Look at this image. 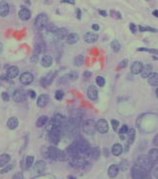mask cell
<instances>
[{
  "mask_svg": "<svg viewBox=\"0 0 158 179\" xmlns=\"http://www.w3.org/2000/svg\"><path fill=\"white\" fill-rule=\"evenodd\" d=\"M45 167H46V165H45V162H43V160H37L34 165V170L38 173L43 172V171L45 170Z\"/></svg>",
  "mask_w": 158,
  "mask_h": 179,
  "instance_id": "19",
  "label": "cell"
},
{
  "mask_svg": "<svg viewBox=\"0 0 158 179\" xmlns=\"http://www.w3.org/2000/svg\"><path fill=\"white\" fill-rule=\"evenodd\" d=\"M99 13H100V15H102L103 17H106V16H107V13L105 12V11H103V10H102V11H101V10H100Z\"/></svg>",
  "mask_w": 158,
  "mask_h": 179,
  "instance_id": "57",
  "label": "cell"
},
{
  "mask_svg": "<svg viewBox=\"0 0 158 179\" xmlns=\"http://www.w3.org/2000/svg\"><path fill=\"white\" fill-rule=\"evenodd\" d=\"M136 164H139V166H142L145 169L147 170V168H149L150 165H151V162L149 160V159L147 156H139V159H138V163Z\"/></svg>",
  "mask_w": 158,
  "mask_h": 179,
  "instance_id": "10",
  "label": "cell"
},
{
  "mask_svg": "<svg viewBox=\"0 0 158 179\" xmlns=\"http://www.w3.org/2000/svg\"><path fill=\"white\" fill-rule=\"evenodd\" d=\"M152 72V65L151 64H146L143 66L142 71V78H148V76Z\"/></svg>",
  "mask_w": 158,
  "mask_h": 179,
  "instance_id": "22",
  "label": "cell"
},
{
  "mask_svg": "<svg viewBox=\"0 0 158 179\" xmlns=\"http://www.w3.org/2000/svg\"><path fill=\"white\" fill-rule=\"evenodd\" d=\"M110 46H111V48L113 49V51H115V52H118L121 49V44H120V42L117 41V39L112 41L111 44H110Z\"/></svg>",
  "mask_w": 158,
  "mask_h": 179,
  "instance_id": "31",
  "label": "cell"
},
{
  "mask_svg": "<svg viewBox=\"0 0 158 179\" xmlns=\"http://www.w3.org/2000/svg\"><path fill=\"white\" fill-rule=\"evenodd\" d=\"M143 68V64L140 61H135L131 65V72L135 75H138L139 73H142Z\"/></svg>",
  "mask_w": 158,
  "mask_h": 179,
  "instance_id": "11",
  "label": "cell"
},
{
  "mask_svg": "<svg viewBox=\"0 0 158 179\" xmlns=\"http://www.w3.org/2000/svg\"><path fill=\"white\" fill-rule=\"evenodd\" d=\"M2 50H3V44L1 41H0V53L2 52Z\"/></svg>",
  "mask_w": 158,
  "mask_h": 179,
  "instance_id": "60",
  "label": "cell"
},
{
  "mask_svg": "<svg viewBox=\"0 0 158 179\" xmlns=\"http://www.w3.org/2000/svg\"><path fill=\"white\" fill-rule=\"evenodd\" d=\"M111 124H112V127H113V130L117 131L119 128V121L113 119V120H111Z\"/></svg>",
  "mask_w": 158,
  "mask_h": 179,
  "instance_id": "43",
  "label": "cell"
},
{
  "mask_svg": "<svg viewBox=\"0 0 158 179\" xmlns=\"http://www.w3.org/2000/svg\"><path fill=\"white\" fill-rule=\"evenodd\" d=\"M1 98H2V99L4 102H8L9 101V95L7 94L6 92H3L2 94H1Z\"/></svg>",
  "mask_w": 158,
  "mask_h": 179,
  "instance_id": "46",
  "label": "cell"
},
{
  "mask_svg": "<svg viewBox=\"0 0 158 179\" xmlns=\"http://www.w3.org/2000/svg\"><path fill=\"white\" fill-rule=\"evenodd\" d=\"M157 139H158V136L156 135L155 137H154V141H153V145L157 147Z\"/></svg>",
  "mask_w": 158,
  "mask_h": 179,
  "instance_id": "56",
  "label": "cell"
},
{
  "mask_svg": "<svg viewBox=\"0 0 158 179\" xmlns=\"http://www.w3.org/2000/svg\"><path fill=\"white\" fill-rule=\"evenodd\" d=\"M63 3H70V4H75V1H73V0H70V1H66V0H64V1H62Z\"/></svg>",
  "mask_w": 158,
  "mask_h": 179,
  "instance_id": "58",
  "label": "cell"
},
{
  "mask_svg": "<svg viewBox=\"0 0 158 179\" xmlns=\"http://www.w3.org/2000/svg\"><path fill=\"white\" fill-rule=\"evenodd\" d=\"M48 102H49V96L47 95H40L37 101V105L38 107H44L46 106Z\"/></svg>",
  "mask_w": 158,
  "mask_h": 179,
  "instance_id": "15",
  "label": "cell"
},
{
  "mask_svg": "<svg viewBox=\"0 0 158 179\" xmlns=\"http://www.w3.org/2000/svg\"><path fill=\"white\" fill-rule=\"evenodd\" d=\"M123 153V146L121 144H115L112 147V153L114 156H120Z\"/></svg>",
  "mask_w": 158,
  "mask_h": 179,
  "instance_id": "28",
  "label": "cell"
},
{
  "mask_svg": "<svg viewBox=\"0 0 158 179\" xmlns=\"http://www.w3.org/2000/svg\"><path fill=\"white\" fill-rule=\"evenodd\" d=\"M34 156H27V159H26V165L28 168H30L33 166V164H34Z\"/></svg>",
  "mask_w": 158,
  "mask_h": 179,
  "instance_id": "36",
  "label": "cell"
},
{
  "mask_svg": "<svg viewBox=\"0 0 158 179\" xmlns=\"http://www.w3.org/2000/svg\"><path fill=\"white\" fill-rule=\"evenodd\" d=\"M119 173V167L117 164H112L108 168V176L110 178H115Z\"/></svg>",
  "mask_w": 158,
  "mask_h": 179,
  "instance_id": "18",
  "label": "cell"
},
{
  "mask_svg": "<svg viewBox=\"0 0 158 179\" xmlns=\"http://www.w3.org/2000/svg\"><path fill=\"white\" fill-rule=\"evenodd\" d=\"M10 159H11V156L8 153H3V155L0 156V167L6 166L9 163Z\"/></svg>",
  "mask_w": 158,
  "mask_h": 179,
  "instance_id": "23",
  "label": "cell"
},
{
  "mask_svg": "<svg viewBox=\"0 0 158 179\" xmlns=\"http://www.w3.org/2000/svg\"><path fill=\"white\" fill-rule=\"evenodd\" d=\"M71 165L75 168H83L86 166V162L85 159L83 157H79V156H75V157H71Z\"/></svg>",
  "mask_w": 158,
  "mask_h": 179,
  "instance_id": "7",
  "label": "cell"
},
{
  "mask_svg": "<svg viewBox=\"0 0 158 179\" xmlns=\"http://www.w3.org/2000/svg\"><path fill=\"white\" fill-rule=\"evenodd\" d=\"M97 38L98 35L95 33H93V32H89V33L85 34V35H83V39L87 44H93V42L97 41Z\"/></svg>",
  "mask_w": 158,
  "mask_h": 179,
  "instance_id": "13",
  "label": "cell"
},
{
  "mask_svg": "<svg viewBox=\"0 0 158 179\" xmlns=\"http://www.w3.org/2000/svg\"><path fill=\"white\" fill-rule=\"evenodd\" d=\"M13 179H24V175H23L22 172H18V173H16L15 175H14Z\"/></svg>",
  "mask_w": 158,
  "mask_h": 179,
  "instance_id": "48",
  "label": "cell"
},
{
  "mask_svg": "<svg viewBox=\"0 0 158 179\" xmlns=\"http://www.w3.org/2000/svg\"><path fill=\"white\" fill-rule=\"evenodd\" d=\"M127 64H128V60H127V59H124V60H123V61L120 63V65H119V66H120L121 68H123V67H126V66H127Z\"/></svg>",
  "mask_w": 158,
  "mask_h": 179,
  "instance_id": "50",
  "label": "cell"
},
{
  "mask_svg": "<svg viewBox=\"0 0 158 179\" xmlns=\"http://www.w3.org/2000/svg\"><path fill=\"white\" fill-rule=\"evenodd\" d=\"M91 28H92V30H94V31H99V26L96 25V24H93Z\"/></svg>",
  "mask_w": 158,
  "mask_h": 179,
  "instance_id": "54",
  "label": "cell"
},
{
  "mask_svg": "<svg viewBox=\"0 0 158 179\" xmlns=\"http://www.w3.org/2000/svg\"><path fill=\"white\" fill-rule=\"evenodd\" d=\"M19 75V68L17 66H11L7 70L6 76L8 79H14Z\"/></svg>",
  "mask_w": 158,
  "mask_h": 179,
  "instance_id": "14",
  "label": "cell"
},
{
  "mask_svg": "<svg viewBox=\"0 0 158 179\" xmlns=\"http://www.w3.org/2000/svg\"><path fill=\"white\" fill-rule=\"evenodd\" d=\"M20 82L23 85H30L31 83H33L34 82V75L30 72H25L21 75Z\"/></svg>",
  "mask_w": 158,
  "mask_h": 179,
  "instance_id": "8",
  "label": "cell"
},
{
  "mask_svg": "<svg viewBox=\"0 0 158 179\" xmlns=\"http://www.w3.org/2000/svg\"><path fill=\"white\" fill-rule=\"evenodd\" d=\"M69 79L70 80H72V81H74V80H76L77 78H78V73L76 72V71H72V72H70L69 73Z\"/></svg>",
  "mask_w": 158,
  "mask_h": 179,
  "instance_id": "42",
  "label": "cell"
},
{
  "mask_svg": "<svg viewBox=\"0 0 158 179\" xmlns=\"http://www.w3.org/2000/svg\"><path fill=\"white\" fill-rule=\"evenodd\" d=\"M129 131V128L128 126H126V125H123V126L120 128V130H119V134L120 135H126L128 133Z\"/></svg>",
  "mask_w": 158,
  "mask_h": 179,
  "instance_id": "41",
  "label": "cell"
},
{
  "mask_svg": "<svg viewBox=\"0 0 158 179\" xmlns=\"http://www.w3.org/2000/svg\"><path fill=\"white\" fill-rule=\"evenodd\" d=\"M67 42L69 44H75L79 41V35L76 33H72L67 35Z\"/></svg>",
  "mask_w": 158,
  "mask_h": 179,
  "instance_id": "25",
  "label": "cell"
},
{
  "mask_svg": "<svg viewBox=\"0 0 158 179\" xmlns=\"http://www.w3.org/2000/svg\"><path fill=\"white\" fill-rule=\"evenodd\" d=\"M128 140H129V143L130 144H132V143H134L135 141V138H136V130L135 129H130V130L128 131Z\"/></svg>",
  "mask_w": 158,
  "mask_h": 179,
  "instance_id": "32",
  "label": "cell"
},
{
  "mask_svg": "<svg viewBox=\"0 0 158 179\" xmlns=\"http://www.w3.org/2000/svg\"><path fill=\"white\" fill-rule=\"evenodd\" d=\"M118 167H119V169H121L122 171H126V170L128 169V167H129V162H128L127 159L121 160V162L118 165Z\"/></svg>",
  "mask_w": 158,
  "mask_h": 179,
  "instance_id": "34",
  "label": "cell"
},
{
  "mask_svg": "<svg viewBox=\"0 0 158 179\" xmlns=\"http://www.w3.org/2000/svg\"><path fill=\"white\" fill-rule=\"evenodd\" d=\"M111 14L110 15L113 17V18H115V19H121V15H120V13L119 12H117V11H114V10H112V11L110 12Z\"/></svg>",
  "mask_w": 158,
  "mask_h": 179,
  "instance_id": "44",
  "label": "cell"
},
{
  "mask_svg": "<svg viewBox=\"0 0 158 179\" xmlns=\"http://www.w3.org/2000/svg\"><path fill=\"white\" fill-rule=\"evenodd\" d=\"M83 130L87 135H92L96 131V122L92 119L86 120L83 124Z\"/></svg>",
  "mask_w": 158,
  "mask_h": 179,
  "instance_id": "3",
  "label": "cell"
},
{
  "mask_svg": "<svg viewBox=\"0 0 158 179\" xmlns=\"http://www.w3.org/2000/svg\"><path fill=\"white\" fill-rule=\"evenodd\" d=\"M157 170H158V168H157V167L153 170V171H154V172H153V175H154V177H155L156 179H157Z\"/></svg>",
  "mask_w": 158,
  "mask_h": 179,
  "instance_id": "59",
  "label": "cell"
},
{
  "mask_svg": "<svg viewBox=\"0 0 158 179\" xmlns=\"http://www.w3.org/2000/svg\"><path fill=\"white\" fill-rule=\"evenodd\" d=\"M13 99L16 102H21L26 101V94L25 92L21 91V90H16L13 94Z\"/></svg>",
  "mask_w": 158,
  "mask_h": 179,
  "instance_id": "12",
  "label": "cell"
},
{
  "mask_svg": "<svg viewBox=\"0 0 158 179\" xmlns=\"http://www.w3.org/2000/svg\"><path fill=\"white\" fill-rule=\"evenodd\" d=\"M83 77H85V80H89L91 77V73L89 71H86V72L83 73Z\"/></svg>",
  "mask_w": 158,
  "mask_h": 179,
  "instance_id": "49",
  "label": "cell"
},
{
  "mask_svg": "<svg viewBox=\"0 0 158 179\" xmlns=\"http://www.w3.org/2000/svg\"><path fill=\"white\" fill-rule=\"evenodd\" d=\"M69 179H76L74 176H69Z\"/></svg>",
  "mask_w": 158,
  "mask_h": 179,
  "instance_id": "62",
  "label": "cell"
},
{
  "mask_svg": "<svg viewBox=\"0 0 158 179\" xmlns=\"http://www.w3.org/2000/svg\"><path fill=\"white\" fill-rule=\"evenodd\" d=\"M45 29H46V31L48 32H52V33H55L56 31H57V28L54 24H51V23H47L46 26H45Z\"/></svg>",
  "mask_w": 158,
  "mask_h": 179,
  "instance_id": "37",
  "label": "cell"
},
{
  "mask_svg": "<svg viewBox=\"0 0 158 179\" xmlns=\"http://www.w3.org/2000/svg\"><path fill=\"white\" fill-rule=\"evenodd\" d=\"M130 28H131V32H132V33H136V25L135 24H131V25H130Z\"/></svg>",
  "mask_w": 158,
  "mask_h": 179,
  "instance_id": "52",
  "label": "cell"
},
{
  "mask_svg": "<svg viewBox=\"0 0 158 179\" xmlns=\"http://www.w3.org/2000/svg\"><path fill=\"white\" fill-rule=\"evenodd\" d=\"M148 84L151 86H157L158 85V74L157 73H151L148 76Z\"/></svg>",
  "mask_w": 158,
  "mask_h": 179,
  "instance_id": "27",
  "label": "cell"
},
{
  "mask_svg": "<svg viewBox=\"0 0 158 179\" xmlns=\"http://www.w3.org/2000/svg\"><path fill=\"white\" fill-rule=\"evenodd\" d=\"M96 130L101 134H106L109 131V125L105 119H99L96 122Z\"/></svg>",
  "mask_w": 158,
  "mask_h": 179,
  "instance_id": "6",
  "label": "cell"
},
{
  "mask_svg": "<svg viewBox=\"0 0 158 179\" xmlns=\"http://www.w3.org/2000/svg\"><path fill=\"white\" fill-rule=\"evenodd\" d=\"M48 17L46 14L41 13L38 16H37L36 21H34V26L37 29V30H43L46 26V24L48 23Z\"/></svg>",
  "mask_w": 158,
  "mask_h": 179,
  "instance_id": "4",
  "label": "cell"
},
{
  "mask_svg": "<svg viewBox=\"0 0 158 179\" xmlns=\"http://www.w3.org/2000/svg\"><path fill=\"white\" fill-rule=\"evenodd\" d=\"M9 14V5L5 2H2L0 4V16L6 17Z\"/></svg>",
  "mask_w": 158,
  "mask_h": 179,
  "instance_id": "26",
  "label": "cell"
},
{
  "mask_svg": "<svg viewBox=\"0 0 158 179\" xmlns=\"http://www.w3.org/2000/svg\"><path fill=\"white\" fill-rule=\"evenodd\" d=\"M76 13H77V18H78V19H80V9H77L76 10Z\"/></svg>",
  "mask_w": 158,
  "mask_h": 179,
  "instance_id": "55",
  "label": "cell"
},
{
  "mask_svg": "<svg viewBox=\"0 0 158 179\" xmlns=\"http://www.w3.org/2000/svg\"><path fill=\"white\" fill-rule=\"evenodd\" d=\"M31 11H30L29 9L23 8V9L20 10V12H19V18H20L21 20H23V21H28V20L31 19Z\"/></svg>",
  "mask_w": 158,
  "mask_h": 179,
  "instance_id": "16",
  "label": "cell"
},
{
  "mask_svg": "<svg viewBox=\"0 0 158 179\" xmlns=\"http://www.w3.org/2000/svg\"><path fill=\"white\" fill-rule=\"evenodd\" d=\"M91 148L89 147V143L83 140L75 141L73 144L67 149V156L71 157L79 156V157H87L90 156Z\"/></svg>",
  "mask_w": 158,
  "mask_h": 179,
  "instance_id": "1",
  "label": "cell"
},
{
  "mask_svg": "<svg viewBox=\"0 0 158 179\" xmlns=\"http://www.w3.org/2000/svg\"><path fill=\"white\" fill-rule=\"evenodd\" d=\"M55 75H56V72H51V73H49V74L47 75V76L43 79V85H44V86H47V85H49V84H51L52 81L54 80Z\"/></svg>",
  "mask_w": 158,
  "mask_h": 179,
  "instance_id": "30",
  "label": "cell"
},
{
  "mask_svg": "<svg viewBox=\"0 0 158 179\" xmlns=\"http://www.w3.org/2000/svg\"><path fill=\"white\" fill-rule=\"evenodd\" d=\"M63 96H64V93L60 91V90H58V91L55 93V99H57V101H61Z\"/></svg>",
  "mask_w": 158,
  "mask_h": 179,
  "instance_id": "40",
  "label": "cell"
},
{
  "mask_svg": "<svg viewBox=\"0 0 158 179\" xmlns=\"http://www.w3.org/2000/svg\"><path fill=\"white\" fill-rule=\"evenodd\" d=\"M18 125H19V120L17 119L16 117H11L8 121H7V126H8L9 129H11V130L16 129L18 127Z\"/></svg>",
  "mask_w": 158,
  "mask_h": 179,
  "instance_id": "24",
  "label": "cell"
},
{
  "mask_svg": "<svg viewBox=\"0 0 158 179\" xmlns=\"http://www.w3.org/2000/svg\"><path fill=\"white\" fill-rule=\"evenodd\" d=\"M139 31H140V32L150 31V32H153V33H156V32H157V30H155V29H151V28H143V27H139Z\"/></svg>",
  "mask_w": 158,
  "mask_h": 179,
  "instance_id": "45",
  "label": "cell"
},
{
  "mask_svg": "<svg viewBox=\"0 0 158 179\" xmlns=\"http://www.w3.org/2000/svg\"><path fill=\"white\" fill-rule=\"evenodd\" d=\"M13 169V165L12 164H7L6 166H4V168L0 171V173L1 174H5V173H7V172H9V171H11Z\"/></svg>",
  "mask_w": 158,
  "mask_h": 179,
  "instance_id": "39",
  "label": "cell"
},
{
  "mask_svg": "<svg viewBox=\"0 0 158 179\" xmlns=\"http://www.w3.org/2000/svg\"><path fill=\"white\" fill-rule=\"evenodd\" d=\"M132 176L133 179H146L147 170L139 164H135L132 168Z\"/></svg>",
  "mask_w": 158,
  "mask_h": 179,
  "instance_id": "2",
  "label": "cell"
},
{
  "mask_svg": "<svg viewBox=\"0 0 158 179\" xmlns=\"http://www.w3.org/2000/svg\"><path fill=\"white\" fill-rule=\"evenodd\" d=\"M139 51H148V52H151V53H157V50L155 49H147V48H138Z\"/></svg>",
  "mask_w": 158,
  "mask_h": 179,
  "instance_id": "47",
  "label": "cell"
},
{
  "mask_svg": "<svg viewBox=\"0 0 158 179\" xmlns=\"http://www.w3.org/2000/svg\"><path fill=\"white\" fill-rule=\"evenodd\" d=\"M87 96L90 101L95 102L98 99V91L95 86H89V89H87Z\"/></svg>",
  "mask_w": 158,
  "mask_h": 179,
  "instance_id": "9",
  "label": "cell"
},
{
  "mask_svg": "<svg viewBox=\"0 0 158 179\" xmlns=\"http://www.w3.org/2000/svg\"><path fill=\"white\" fill-rule=\"evenodd\" d=\"M29 96L31 99H36V93H34V91H29Z\"/></svg>",
  "mask_w": 158,
  "mask_h": 179,
  "instance_id": "53",
  "label": "cell"
},
{
  "mask_svg": "<svg viewBox=\"0 0 158 179\" xmlns=\"http://www.w3.org/2000/svg\"><path fill=\"white\" fill-rule=\"evenodd\" d=\"M60 136H61V127L60 126L53 127L50 131H49V140L51 141V143H53V144L58 143L59 139H60Z\"/></svg>",
  "mask_w": 158,
  "mask_h": 179,
  "instance_id": "5",
  "label": "cell"
},
{
  "mask_svg": "<svg viewBox=\"0 0 158 179\" xmlns=\"http://www.w3.org/2000/svg\"><path fill=\"white\" fill-rule=\"evenodd\" d=\"M37 60H38V56H37V55H33V56L31 57V62L34 63V62H37Z\"/></svg>",
  "mask_w": 158,
  "mask_h": 179,
  "instance_id": "51",
  "label": "cell"
},
{
  "mask_svg": "<svg viewBox=\"0 0 158 179\" xmlns=\"http://www.w3.org/2000/svg\"><path fill=\"white\" fill-rule=\"evenodd\" d=\"M52 62H53V59H52V57L50 55H44L42 58H41V65L43 67L47 68V67H50L52 65Z\"/></svg>",
  "mask_w": 158,
  "mask_h": 179,
  "instance_id": "21",
  "label": "cell"
},
{
  "mask_svg": "<svg viewBox=\"0 0 158 179\" xmlns=\"http://www.w3.org/2000/svg\"><path fill=\"white\" fill-rule=\"evenodd\" d=\"M149 159V160L151 162H157L158 160V150L157 148H154L152 150H150L149 153H148V156H147Z\"/></svg>",
  "mask_w": 158,
  "mask_h": 179,
  "instance_id": "20",
  "label": "cell"
},
{
  "mask_svg": "<svg viewBox=\"0 0 158 179\" xmlns=\"http://www.w3.org/2000/svg\"><path fill=\"white\" fill-rule=\"evenodd\" d=\"M47 122H48V117L45 116V115H42L37 120V127H43L47 124Z\"/></svg>",
  "mask_w": 158,
  "mask_h": 179,
  "instance_id": "29",
  "label": "cell"
},
{
  "mask_svg": "<svg viewBox=\"0 0 158 179\" xmlns=\"http://www.w3.org/2000/svg\"><path fill=\"white\" fill-rule=\"evenodd\" d=\"M96 84L99 86V87H104V85H105V79L103 77H101V76H98L96 78Z\"/></svg>",
  "mask_w": 158,
  "mask_h": 179,
  "instance_id": "38",
  "label": "cell"
},
{
  "mask_svg": "<svg viewBox=\"0 0 158 179\" xmlns=\"http://www.w3.org/2000/svg\"><path fill=\"white\" fill-rule=\"evenodd\" d=\"M83 61H85L83 56V55H78V56L75 57V59H74V65L77 66V67H80L83 64Z\"/></svg>",
  "mask_w": 158,
  "mask_h": 179,
  "instance_id": "33",
  "label": "cell"
},
{
  "mask_svg": "<svg viewBox=\"0 0 158 179\" xmlns=\"http://www.w3.org/2000/svg\"><path fill=\"white\" fill-rule=\"evenodd\" d=\"M153 15L155 16V17L158 16V11H157V10H155V11H153Z\"/></svg>",
  "mask_w": 158,
  "mask_h": 179,
  "instance_id": "61",
  "label": "cell"
},
{
  "mask_svg": "<svg viewBox=\"0 0 158 179\" xmlns=\"http://www.w3.org/2000/svg\"><path fill=\"white\" fill-rule=\"evenodd\" d=\"M90 156H92L94 159H97L98 157H99V156H100V150L98 149V148H93V149H91V151H90Z\"/></svg>",
  "mask_w": 158,
  "mask_h": 179,
  "instance_id": "35",
  "label": "cell"
},
{
  "mask_svg": "<svg viewBox=\"0 0 158 179\" xmlns=\"http://www.w3.org/2000/svg\"><path fill=\"white\" fill-rule=\"evenodd\" d=\"M55 35H56V38L58 39H60V41H63L64 38H67L68 35V31L66 28H60V29H57V31L55 32Z\"/></svg>",
  "mask_w": 158,
  "mask_h": 179,
  "instance_id": "17",
  "label": "cell"
}]
</instances>
